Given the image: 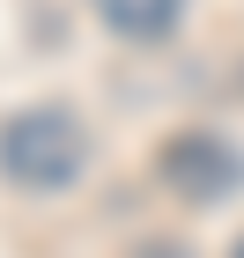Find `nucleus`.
Here are the masks:
<instances>
[{
  "mask_svg": "<svg viewBox=\"0 0 244 258\" xmlns=\"http://www.w3.org/2000/svg\"><path fill=\"white\" fill-rule=\"evenodd\" d=\"M81 125L74 111H52V103H30L15 118L0 125V177L15 184V192H67L81 177Z\"/></svg>",
  "mask_w": 244,
  "mask_h": 258,
  "instance_id": "nucleus-1",
  "label": "nucleus"
},
{
  "mask_svg": "<svg viewBox=\"0 0 244 258\" xmlns=\"http://www.w3.org/2000/svg\"><path fill=\"white\" fill-rule=\"evenodd\" d=\"M237 177H244V162H237L229 140H215V133H170L163 140V184L170 192L222 199V192H237Z\"/></svg>",
  "mask_w": 244,
  "mask_h": 258,
  "instance_id": "nucleus-2",
  "label": "nucleus"
},
{
  "mask_svg": "<svg viewBox=\"0 0 244 258\" xmlns=\"http://www.w3.org/2000/svg\"><path fill=\"white\" fill-rule=\"evenodd\" d=\"M96 15L126 37H163L170 22H178V0H96Z\"/></svg>",
  "mask_w": 244,
  "mask_h": 258,
  "instance_id": "nucleus-3",
  "label": "nucleus"
},
{
  "mask_svg": "<svg viewBox=\"0 0 244 258\" xmlns=\"http://www.w3.org/2000/svg\"><path fill=\"white\" fill-rule=\"evenodd\" d=\"M141 258H178V251H163V243H156V251H141Z\"/></svg>",
  "mask_w": 244,
  "mask_h": 258,
  "instance_id": "nucleus-4",
  "label": "nucleus"
},
{
  "mask_svg": "<svg viewBox=\"0 0 244 258\" xmlns=\"http://www.w3.org/2000/svg\"><path fill=\"white\" fill-rule=\"evenodd\" d=\"M229 258H244V236H237V243H229Z\"/></svg>",
  "mask_w": 244,
  "mask_h": 258,
  "instance_id": "nucleus-5",
  "label": "nucleus"
}]
</instances>
